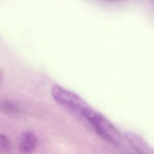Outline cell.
Returning <instances> with one entry per match:
<instances>
[{
    "mask_svg": "<svg viewBox=\"0 0 154 154\" xmlns=\"http://www.w3.org/2000/svg\"><path fill=\"white\" fill-rule=\"evenodd\" d=\"M82 116L104 140L115 145L120 143L122 137L119 131L104 116L90 107L85 111Z\"/></svg>",
    "mask_w": 154,
    "mask_h": 154,
    "instance_id": "cell-1",
    "label": "cell"
},
{
    "mask_svg": "<svg viewBox=\"0 0 154 154\" xmlns=\"http://www.w3.org/2000/svg\"><path fill=\"white\" fill-rule=\"evenodd\" d=\"M51 94L60 105L82 116L85 111L90 108L79 95L60 85H54L51 89Z\"/></svg>",
    "mask_w": 154,
    "mask_h": 154,
    "instance_id": "cell-2",
    "label": "cell"
},
{
    "mask_svg": "<svg viewBox=\"0 0 154 154\" xmlns=\"http://www.w3.org/2000/svg\"><path fill=\"white\" fill-rule=\"evenodd\" d=\"M126 137L138 154H154V149L140 136L135 133L128 132L126 134Z\"/></svg>",
    "mask_w": 154,
    "mask_h": 154,
    "instance_id": "cell-3",
    "label": "cell"
},
{
    "mask_svg": "<svg viewBox=\"0 0 154 154\" xmlns=\"http://www.w3.org/2000/svg\"><path fill=\"white\" fill-rule=\"evenodd\" d=\"M37 143L38 138L36 135L31 132H26L22 137L19 144L20 150L23 153L29 154L34 150Z\"/></svg>",
    "mask_w": 154,
    "mask_h": 154,
    "instance_id": "cell-4",
    "label": "cell"
},
{
    "mask_svg": "<svg viewBox=\"0 0 154 154\" xmlns=\"http://www.w3.org/2000/svg\"><path fill=\"white\" fill-rule=\"evenodd\" d=\"M10 149V142L4 134H0V150L3 151H7Z\"/></svg>",
    "mask_w": 154,
    "mask_h": 154,
    "instance_id": "cell-5",
    "label": "cell"
},
{
    "mask_svg": "<svg viewBox=\"0 0 154 154\" xmlns=\"http://www.w3.org/2000/svg\"><path fill=\"white\" fill-rule=\"evenodd\" d=\"M2 72H1V71L0 70V83L2 81Z\"/></svg>",
    "mask_w": 154,
    "mask_h": 154,
    "instance_id": "cell-6",
    "label": "cell"
},
{
    "mask_svg": "<svg viewBox=\"0 0 154 154\" xmlns=\"http://www.w3.org/2000/svg\"><path fill=\"white\" fill-rule=\"evenodd\" d=\"M111 1H117V0H111Z\"/></svg>",
    "mask_w": 154,
    "mask_h": 154,
    "instance_id": "cell-7",
    "label": "cell"
}]
</instances>
